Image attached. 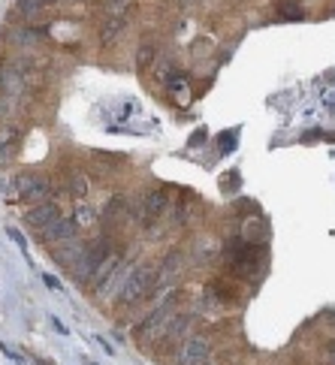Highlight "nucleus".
Masks as SVG:
<instances>
[{
    "instance_id": "f257e3e1",
    "label": "nucleus",
    "mask_w": 335,
    "mask_h": 365,
    "mask_svg": "<svg viewBox=\"0 0 335 365\" xmlns=\"http://www.w3.org/2000/svg\"><path fill=\"white\" fill-rule=\"evenodd\" d=\"M175 299H178V293H170V299H166V302H160V308H154L151 314H148L143 323L136 326L133 338H136V344H139V347H145V344H151L158 335H163L166 323H170L172 308H175Z\"/></svg>"
},
{
    "instance_id": "f03ea898",
    "label": "nucleus",
    "mask_w": 335,
    "mask_h": 365,
    "mask_svg": "<svg viewBox=\"0 0 335 365\" xmlns=\"http://www.w3.org/2000/svg\"><path fill=\"white\" fill-rule=\"evenodd\" d=\"M154 287V269L151 266H139L136 272H130V278L124 281V287L118 290V305H133L136 299H143L145 293H151Z\"/></svg>"
},
{
    "instance_id": "7ed1b4c3",
    "label": "nucleus",
    "mask_w": 335,
    "mask_h": 365,
    "mask_svg": "<svg viewBox=\"0 0 335 365\" xmlns=\"http://www.w3.org/2000/svg\"><path fill=\"white\" fill-rule=\"evenodd\" d=\"M112 254V247H109V239H100V242H91V245H85L82 247V257H79V263L73 266L76 272V278L79 281H88V278H94V272L97 266L103 263Z\"/></svg>"
},
{
    "instance_id": "20e7f679",
    "label": "nucleus",
    "mask_w": 335,
    "mask_h": 365,
    "mask_svg": "<svg viewBox=\"0 0 335 365\" xmlns=\"http://www.w3.org/2000/svg\"><path fill=\"white\" fill-rule=\"evenodd\" d=\"M209 356H212V338L205 332H197L178 347L175 362L178 365H209Z\"/></svg>"
},
{
    "instance_id": "39448f33",
    "label": "nucleus",
    "mask_w": 335,
    "mask_h": 365,
    "mask_svg": "<svg viewBox=\"0 0 335 365\" xmlns=\"http://www.w3.org/2000/svg\"><path fill=\"white\" fill-rule=\"evenodd\" d=\"M16 185H19V197L24 202H34V205L36 202H46L48 190H51V185H48L43 175H19Z\"/></svg>"
},
{
    "instance_id": "423d86ee",
    "label": "nucleus",
    "mask_w": 335,
    "mask_h": 365,
    "mask_svg": "<svg viewBox=\"0 0 335 365\" xmlns=\"http://www.w3.org/2000/svg\"><path fill=\"white\" fill-rule=\"evenodd\" d=\"M76 232H79V224H76V217H58L55 224H48L43 230V245H63V242H73Z\"/></svg>"
},
{
    "instance_id": "0eeeda50",
    "label": "nucleus",
    "mask_w": 335,
    "mask_h": 365,
    "mask_svg": "<svg viewBox=\"0 0 335 365\" xmlns=\"http://www.w3.org/2000/svg\"><path fill=\"white\" fill-rule=\"evenodd\" d=\"M190 326H193V317L190 314H178V317H172L170 323H166V329H163V350L166 347L175 350L178 344H185Z\"/></svg>"
},
{
    "instance_id": "6e6552de",
    "label": "nucleus",
    "mask_w": 335,
    "mask_h": 365,
    "mask_svg": "<svg viewBox=\"0 0 335 365\" xmlns=\"http://www.w3.org/2000/svg\"><path fill=\"white\" fill-rule=\"evenodd\" d=\"M61 217V208L55 202H36L34 208H28V215H24V224L34 227V230H46L48 224H55V220Z\"/></svg>"
},
{
    "instance_id": "1a4fd4ad",
    "label": "nucleus",
    "mask_w": 335,
    "mask_h": 365,
    "mask_svg": "<svg viewBox=\"0 0 335 365\" xmlns=\"http://www.w3.org/2000/svg\"><path fill=\"white\" fill-rule=\"evenodd\" d=\"M178 272H182V254H178V251L166 254V259L160 263V269L154 272V287H151V290H160V287L172 284V281L178 278Z\"/></svg>"
},
{
    "instance_id": "9d476101",
    "label": "nucleus",
    "mask_w": 335,
    "mask_h": 365,
    "mask_svg": "<svg viewBox=\"0 0 335 365\" xmlns=\"http://www.w3.org/2000/svg\"><path fill=\"white\" fill-rule=\"evenodd\" d=\"M163 208H170V197L163 190H151L139 202V220H154L158 215H163Z\"/></svg>"
},
{
    "instance_id": "9b49d317",
    "label": "nucleus",
    "mask_w": 335,
    "mask_h": 365,
    "mask_svg": "<svg viewBox=\"0 0 335 365\" xmlns=\"http://www.w3.org/2000/svg\"><path fill=\"white\" fill-rule=\"evenodd\" d=\"M19 130L16 127H0V160H12L19 151Z\"/></svg>"
},
{
    "instance_id": "f8f14e48",
    "label": "nucleus",
    "mask_w": 335,
    "mask_h": 365,
    "mask_svg": "<svg viewBox=\"0 0 335 365\" xmlns=\"http://www.w3.org/2000/svg\"><path fill=\"white\" fill-rule=\"evenodd\" d=\"M127 28V16H115V19H106V24H103V31H100V40L112 46L115 40L121 36V31Z\"/></svg>"
},
{
    "instance_id": "ddd939ff",
    "label": "nucleus",
    "mask_w": 335,
    "mask_h": 365,
    "mask_svg": "<svg viewBox=\"0 0 335 365\" xmlns=\"http://www.w3.org/2000/svg\"><path fill=\"white\" fill-rule=\"evenodd\" d=\"M82 247H85V245L63 242V247H58V263H61V266H67V269L73 272V266L79 263V257H82Z\"/></svg>"
},
{
    "instance_id": "4468645a",
    "label": "nucleus",
    "mask_w": 335,
    "mask_h": 365,
    "mask_svg": "<svg viewBox=\"0 0 335 365\" xmlns=\"http://www.w3.org/2000/svg\"><path fill=\"white\" fill-rule=\"evenodd\" d=\"M115 263H118V254H109L106 259H103V263L97 266V272H94V281H97V287H100V290H103V287H106V281L115 275Z\"/></svg>"
},
{
    "instance_id": "2eb2a0df",
    "label": "nucleus",
    "mask_w": 335,
    "mask_h": 365,
    "mask_svg": "<svg viewBox=\"0 0 335 365\" xmlns=\"http://www.w3.org/2000/svg\"><path fill=\"white\" fill-rule=\"evenodd\" d=\"M16 9L21 12L24 19H34V16H40V12L46 9L43 0H16Z\"/></svg>"
},
{
    "instance_id": "dca6fc26",
    "label": "nucleus",
    "mask_w": 335,
    "mask_h": 365,
    "mask_svg": "<svg viewBox=\"0 0 335 365\" xmlns=\"http://www.w3.org/2000/svg\"><path fill=\"white\" fill-rule=\"evenodd\" d=\"M278 16L281 19H302V9H299V4H293V0H281L278 4Z\"/></svg>"
},
{
    "instance_id": "f3484780",
    "label": "nucleus",
    "mask_w": 335,
    "mask_h": 365,
    "mask_svg": "<svg viewBox=\"0 0 335 365\" xmlns=\"http://www.w3.org/2000/svg\"><path fill=\"white\" fill-rule=\"evenodd\" d=\"M130 9V0H106V16L115 19V16H127Z\"/></svg>"
},
{
    "instance_id": "a211bd4d",
    "label": "nucleus",
    "mask_w": 335,
    "mask_h": 365,
    "mask_svg": "<svg viewBox=\"0 0 335 365\" xmlns=\"http://www.w3.org/2000/svg\"><path fill=\"white\" fill-rule=\"evenodd\" d=\"M70 193L82 200L85 193H88V178H85V175H73V178H70Z\"/></svg>"
},
{
    "instance_id": "6ab92c4d",
    "label": "nucleus",
    "mask_w": 335,
    "mask_h": 365,
    "mask_svg": "<svg viewBox=\"0 0 335 365\" xmlns=\"http://www.w3.org/2000/svg\"><path fill=\"white\" fill-rule=\"evenodd\" d=\"M151 58H154V46H151V43H145L143 48H139L136 63H143V67H145V63H151Z\"/></svg>"
},
{
    "instance_id": "aec40b11",
    "label": "nucleus",
    "mask_w": 335,
    "mask_h": 365,
    "mask_svg": "<svg viewBox=\"0 0 335 365\" xmlns=\"http://www.w3.org/2000/svg\"><path fill=\"white\" fill-rule=\"evenodd\" d=\"M91 220H94V212H88V205L76 208V224H91Z\"/></svg>"
},
{
    "instance_id": "412c9836",
    "label": "nucleus",
    "mask_w": 335,
    "mask_h": 365,
    "mask_svg": "<svg viewBox=\"0 0 335 365\" xmlns=\"http://www.w3.org/2000/svg\"><path fill=\"white\" fill-rule=\"evenodd\" d=\"M6 236H9L12 242H16V245L21 247V251H28V242H24V239L19 236V230H16V227H9V230H6Z\"/></svg>"
},
{
    "instance_id": "4be33fe9",
    "label": "nucleus",
    "mask_w": 335,
    "mask_h": 365,
    "mask_svg": "<svg viewBox=\"0 0 335 365\" xmlns=\"http://www.w3.org/2000/svg\"><path fill=\"white\" fill-rule=\"evenodd\" d=\"M48 320H51V326H55V329H58V332H61V335H70V329H67V326H63V323H61V320H58V317H55V314H51V317H48Z\"/></svg>"
},
{
    "instance_id": "5701e85b",
    "label": "nucleus",
    "mask_w": 335,
    "mask_h": 365,
    "mask_svg": "<svg viewBox=\"0 0 335 365\" xmlns=\"http://www.w3.org/2000/svg\"><path fill=\"white\" fill-rule=\"evenodd\" d=\"M43 281H46V287H51V290H61V281H58V278H51V275H43Z\"/></svg>"
},
{
    "instance_id": "b1692460",
    "label": "nucleus",
    "mask_w": 335,
    "mask_h": 365,
    "mask_svg": "<svg viewBox=\"0 0 335 365\" xmlns=\"http://www.w3.org/2000/svg\"><path fill=\"white\" fill-rule=\"evenodd\" d=\"M97 344H100L103 350H106V354H109V356H115V350H112V344L106 341V338H97Z\"/></svg>"
},
{
    "instance_id": "393cba45",
    "label": "nucleus",
    "mask_w": 335,
    "mask_h": 365,
    "mask_svg": "<svg viewBox=\"0 0 335 365\" xmlns=\"http://www.w3.org/2000/svg\"><path fill=\"white\" fill-rule=\"evenodd\" d=\"M43 4H46V6H51V4H58V0H43Z\"/></svg>"
}]
</instances>
